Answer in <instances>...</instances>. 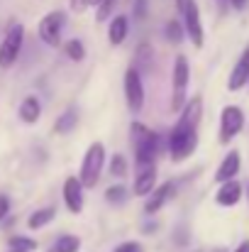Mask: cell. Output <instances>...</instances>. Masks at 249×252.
<instances>
[{
  "mask_svg": "<svg viewBox=\"0 0 249 252\" xmlns=\"http://www.w3.org/2000/svg\"><path fill=\"white\" fill-rule=\"evenodd\" d=\"M200 118H203V100L195 95L193 100H186L181 118L168 135V155L173 162H183L186 157H191L195 152Z\"/></svg>",
  "mask_w": 249,
  "mask_h": 252,
  "instance_id": "6da1fadb",
  "label": "cell"
},
{
  "mask_svg": "<svg viewBox=\"0 0 249 252\" xmlns=\"http://www.w3.org/2000/svg\"><path fill=\"white\" fill-rule=\"evenodd\" d=\"M132 147H135L137 167H154L157 152H159V135L142 123H132Z\"/></svg>",
  "mask_w": 249,
  "mask_h": 252,
  "instance_id": "7a4b0ae2",
  "label": "cell"
},
{
  "mask_svg": "<svg viewBox=\"0 0 249 252\" xmlns=\"http://www.w3.org/2000/svg\"><path fill=\"white\" fill-rule=\"evenodd\" d=\"M103 164H105V147H103V142H93L83 155L81 174H79V181H81L83 189H93L98 184Z\"/></svg>",
  "mask_w": 249,
  "mask_h": 252,
  "instance_id": "3957f363",
  "label": "cell"
},
{
  "mask_svg": "<svg viewBox=\"0 0 249 252\" xmlns=\"http://www.w3.org/2000/svg\"><path fill=\"white\" fill-rule=\"evenodd\" d=\"M188 79H191L188 59H186L183 54H178L176 62H173V74H171V110H173V113H181L183 105H186Z\"/></svg>",
  "mask_w": 249,
  "mask_h": 252,
  "instance_id": "277c9868",
  "label": "cell"
},
{
  "mask_svg": "<svg viewBox=\"0 0 249 252\" xmlns=\"http://www.w3.org/2000/svg\"><path fill=\"white\" fill-rule=\"evenodd\" d=\"M22 42H25V27L20 22H10L7 30H5V37L0 42V66L2 69H10L20 52H22Z\"/></svg>",
  "mask_w": 249,
  "mask_h": 252,
  "instance_id": "5b68a950",
  "label": "cell"
},
{
  "mask_svg": "<svg viewBox=\"0 0 249 252\" xmlns=\"http://www.w3.org/2000/svg\"><path fill=\"white\" fill-rule=\"evenodd\" d=\"M64 22H66V15L61 10H52L47 12L42 20H39V39L49 47H59L61 44V30H64Z\"/></svg>",
  "mask_w": 249,
  "mask_h": 252,
  "instance_id": "8992f818",
  "label": "cell"
},
{
  "mask_svg": "<svg viewBox=\"0 0 249 252\" xmlns=\"http://www.w3.org/2000/svg\"><path fill=\"white\" fill-rule=\"evenodd\" d=\"M245 127V113L237 105H227L220 113V142L227 145L232 137H237Z\"/></svg>",
  "mask_w": 249,
  "mask_h": 252,
  "instance_id": "52a82bcc",
  "label": "cell"
},
{
  "mask_svg": "<svg viewBox=\"0 0 249 252\" xmlns=\"http://www.w3.org/2000/svg\"><path fill=\"white\" fill-rule=\"evenodd\" d=\"M125 98H127V108L132 113H139L144 108V86H142V76L135 69L125 71Z\"/></svg>",
  "mask_w": 249,
  "mask_h": 252,
  "instance_id": "ba28073f",
  "label": "cell"
},
{
  "mask_svg": "<svg viewBox=\"0 0 249 252\" xmlns=\"http://www.w3.org/2000/svg\"><path fill=\"white\" fill-rule=\"evenodd\" d=\"M183 30H186V34L191 37V42H193V47H203V25H200V12H198V5H195V0L186 7V12H183Z\"/></svg>",
  "mask_w": 249,
  "mask_h": 252,
  "instance_id": "9c48e42d",
  "label": "cell"
},
{
  "mask_svg": "<svg viewBox=\"0 0 249 252\" xmlns=\"http://www.w3.org/2000/svg\"><path fill=\"white\" fill-rule=\"evenodd\" d=\"M240 167H242V162H240V152H237V150H230V152L225 155V159L220 162L218 171H215V181H218V184L235 181V176L240 174Z\"/></svg>",
  "mask_w": 249,
  "mask_h": 252,
  "instance_id": "30bf717a",
  "label": "cell"
},
{
  "mask_svg": "<svg viewBox=\"0 0 249 252\" xmlns=\"http://www.w3.org/2000/svg\"><path fill=\"white\" fill-rule=\"evenodd\" d=\"M64 201H66V208L71 213H81L83 211V186L76 176H69L64 181Z\"/></svg>",
  "mask_w": 249,
  "mask_h": 252,
  "instance_id": "8fae6325",
  "label": "cell"
},
{
  "mask_svg": "<svg viewBox=\"0 0 249 252\" xmlns=\"http://www.w3.org/2000/svg\"><path fill=\"white\" fill-rule=\"evenodd\" d=\"M240 198H242V184H240V181L220 184V189H218V193H215V201H218V206H222V208L237 206Z\"/></svg>",
  "mask_w": 249,
  "mask_h": 252,
  "instance_id": "7c38bea8",
  "label": "cell"
},
{
  "mask_svg": "<svg viewBox=\"0 0 249 252\" xmlns=\"http://www.w3.org/2000/svg\"><path fill=\"white\" fill-rule=\"evenodd\" d=\"M154 189H157V164L139 169V174L135 179V186H132L135 196H149Z\"/></svg>",
  "mask_w": 249,
  "mask_h": 252,
  "instance_id": "4fadbf2b",
  "label": "cell"
},
{
  "mask_svg": "<svg viewBox=\"0 0 249 252\" xmlns=\"http://www.w3.org/2000/svg\"><path fill=\"white\" fill-rule=\"evenodd\" d=\"M247 81H249V47L245 49V54L240 57V62L235 64V69L230 74V81H227V88L230 91H240Z\"/></svg>",
  "mask_w": 249,
  "mask_h": 252,
  "instance_id": "5bb4252c",
  "label": "cell"
},
{
  "mask_svg": "<svg viewBox=\"0 0 249 252\" xmlns=\"http://www.w3.org/2000/svg\"><path fill=\"white\" fill-rule=\"evenodd\" d=\"M171 193H173V184H162V186H157L152 193H149V201L144 203V213H157V211H162L166 206V201L171 198Z\"/></svg>",
  "mask_w": 249,
  "mask_h": 252,
  "instance_id": "9a60e30c",
  "label": "cell"
},
{
  "mask_svg": "<svg viewBox=\"0 0 249 252\" xmlns=\"http://www.w3.org/2000/svg\"><path fill=\"white\" fill-rule=\"evenodd\" d=\"M127 30H130V20L125 15H115L108 25V42L112 47H120L127 39Z\"/></svg>",
  "mask_w": 249,
  "mask_h": 252,
  "instance_id": "2e32d148",
  "label": "cell"
},
{
  "mask_svg": "<svg viewBox=\"0 0 249 252\" xmlns=\"http://www.w3.org/2000/svg\"><path fill=\"white\" fill-rule=\"evenodd\" d=\"M39 115H42V103H39V98H37V95H27V98L20 103V118H22V123L34 125V123L39 120Z\"/></svg>",
  "mask_w": 249,
  "mask_h": 252,
  "instance_id": "e0dca14e",
  "label": "cell"
},
{
  "mask_svg": "<svg viewBox=\"0 0 249 252\" xmlns=\"http://www.w3.org/2000/svg\"><path fill=\"white\" fill-rule=\"evenodd\" d=\"M76 125H79V113H76V108H66V110H64V113L56 118L54 132H59V135H66V132H71Z\"/></svg>",
  "mask_w": 249,
  "mask_h": 252,
  "instance_id": "ac0fdd59",
  "label": "cell"
},
{
  "mask_svg": "<svg viewBox=\"0 0 249 252\" xmlns=\"http://www.w3.org/2000/svg\"><path fill=\"white\" fill-rule=\"evenodd\" d=\"M54 216H56V211H54L52 206H47V208H39V211H34V213L29 216V220H27V228H29V230H39V228L49 225V223L54 220Z\"/></svg>",
  "mask_w": 249,
  "mask_h": 252,
  "instance_id": "d6986e66",
  "label": "cell"
},
{
  "mask_svg": "<svg viewBox=\"0 0 249 252\" xmlns=\"http://www.w3.org/2000/svg\"><path fill=\"white\" fill-rule=\"evenodd\" d=\"M79 250H81V238H76V235H61L54 243V248H52V252H79Z\"/></svg>",
  "mask_w": 249,
  "mask_h": 252,
  "instance_id": "ffe728a7",
  "label": "cell"
},
{
  "mask_svg": "<svg viewBox=\"0 0 249 252\" xmlns=\"http://www.w3.org/2000/svg\"><path fill=\"white\" fill-rule=\"evenodd\" d=\"M64 52H66V57L74 59V62H83V59H85V47H83L81 39H69V42L64 44Z\"/></svg>",
  "mask_w": 249,
  "mask_h": 252,
  "instance_id": "44dd1931",
  "label": "cell"
},
{
  "mask_svg": "<svg viewBox=\"0 0 249 252\" xmlns=\"http://www.w3.org/2000/svg\"><path fill=\"white\" fill-rule=\"evenodd\" d=\"M152 62H154L152 49H149L147 44H142V47H139V52H137V64H135L132 69H135V71H139V76H142V69H149V66H152Z\"/></svg>",
  "mask_w": 249,
  "mask_h": 252,
  "instance_id": "7402d4cb",
  "label": "cell"
},
{
  "mask_svg": "<svg viewBox=\"0 0 249 252\" xmlns=\"http://www.w3.org/2000/svg\"><path fill=\"white\" fill-rule=\"evenodd\" d=\"M10 250L32 252V250H37V240H32V238H25V235H15V238H10Z\"/></svg>",
  "mask_w": 249,
  "mask_h": 252,
  "instance_id": "603a6c76",
  "label": "cell"
},
{
  "mask_svg": "<svg viewBox=\"0 0 249 252\" xmlns=\"http://www.w3.org/2000/svg\"><path fill=\"white\" fill-rule=\"evenodd\" d=\"M125 196H127V189L122 184H112L105 189V201H110V203H122Z\"/></svg>",
  "mask_w": 249,
  "mask_h": 252,
  "instance_id": "cb8c5ba5",
  "label": "cell"
},
{
  "mask_svg": "<svg viewBox=\"0 0 249 252\" xmlns=\"http://www.w3.org/2000/svg\"><path fill=\"white\" fill-rule=\"evenodd\" d=\"M110 174H112L115 179H125V176H127V159H125L122 155H115V157L110 159Z\"/></svg>",
  "mask_w": 249,
  "mask_h": 252,
  "instance_id": "d4e9b609",
  "label": "cell"
},
{
  "mask_svg": "<svg viewBox=\"0 0 249 252\" xmlns=\"http://www.w3.org/2000/svg\"><path fill=\"white\" fill-rule=\"evenodd\" d=\"M164 34H166V39H168V42L178 44V42L183 39V25H181V22H176V20H171V22L164 27Z\"/></svg>",
  "mask_w": 249,
  "mask_h": 252,
  "instance_id": "484cf974",
  "label": "cell"
},
{
  "mask_svg": "<svg viewBox=\"0 0 249 252\" xmlns=\"http://www.w3.org/2000/svg\"><path fill=\"white\" fill-rule=\"evenodd\" d=\"M115 2H117V0H100V2H98V12H95V17H98L100 22H105V20L115 12Z\"/></svg>",
  "mask_w": 249,
  "mask_h": 252,
  "instance_id": "4316f807",
  "label": "cell"
},
{
  "mask_svg": "<svg viewBox=\"0 0 249 252\" xmlns=\"http://www.w3.org/2000/svg\"><path fill=\"white\" fill-rule=\"evenodd\" d=\"M112 252H142V245H139V243H135V240H130V243L117 245Z\"/></svg>",
  "mask_w": 249,
  "mask_h": 252,
  "instance_id": "83f0119b",
  "label": "cell"
},
{
  "mask_svg": "<svg viewBox=\"0 0 249 252\" xmlns=\"http://www.w3.org/2000/svg\"><path fill=\"white\" fill-rule=\"evenodd\" d=\"M90 5V0H69V7L76 12V15H81V12H85V7Z\"/></svg>",
  "mask_w": 249,
  "mask_h": 252,
  "instance_id": "f1b7e54d",
  "label": "cell"
},
{
  "mask_svg": "<svg viewBox=\"0 0 249 252\" xmlns=\"http://www.w3.org/2000/svg\"><path fill=\"white\" fill-rule=\"evenodd\" d=\"M144 15H147V0H137V2H135V17L142 20Z\"/></svg>",
  "mask_w": 249,
  "mask_h": 252,
  "instance_id": "f546056e",
  "label": "cell"
},
{
  "mask_svg": "<svg viewBox=\"0 0 249 252\" xmlns=\"http://www.w3.org/2000/svg\"><path fill=\"white\" fill-rule=\"evenodd\" d=\"M7 211H10V198L7 196H0V220L7 216Z\"/></svg>",
  "mask_w": 249,
  "mask_h": 252,
  "instance_id": "4dcf8cb0",
  "label": "cell"
},
{
  "mask_svg": "<svg viewBox=\"0 0 249 252\" xmlns=\"http://www.w3.org/2000/svg\"><path fill=\"white\" fill-rule=\"evenodd\" d=\"M191 2H193V0H176V10L183 15V12H186V7H188Z\"/></svg>",
  "mask_w": 249,
  "mask_h": 252,
  "instance_id": "1f68e13d",
  "label": "cell"
},
{
  "mask_svg": "<svg viewBox=\"0 0 249 252\" xmlns=\"http://www.w3.org/2000/svg\"><path fill=\"white\" fill-rule=\"evenodd\" d=\"M230 5H232L235 10H242V7L247 5V0H230Z\"/></svg>",
  "mask_w": 249,
  "mask_h": 252,
  "instance_id": "d6a6232c",
  "label": "cell"
},
{
  "mask_svg": "<svg viewBox=\"0 0 249 252\" xmlns=\"http://www.w3.org/2000/svg\"><path fill=\"white\" fill-rule=\"evenodd\" d=\"M235 252H249V240H245V243H242V245H240Z\"/></svg>",
  "mask_w": 249,
  "mask_h": 252,
  "instance_id": "836d02e7",
  "label": "cell"
},
{
  "mask_svg": "<svg viewBox=\"0 0 249 252\" xmlns=\"http://www.w3.org/2000/svg\"><path fill=\"white\" fill-rule=\"evenodd\" d=\"M90 2H95V5H98V2H100V0H90Z\"/></svg>",
  "mask_w": 249,
  "mask_h": 252,
  "instance_id": "e575fe53",
  "label": "cell"
},
{
  "mask_svg": "<svg viewBox=\"0 0 249 252\" xmlns=\"http://www.w3.org/2000/svg\"><path fill=\"white\" fill-rule=\"evenodd\" d=\"M213 252H225V250H213Z\"/></svg>",
  "mask_w": 249,
  "mask_h": 252,
  "instance_id": "d590c367",
  "label": "cell"
},
{
  "mask_svg": "<svg viewBox=\"0 0 249 252\" xmlns=\"http://www.w3.org/2000/svg\"><path fill=\"white\" fill-rule=\"evenodd\" d=\"M7 252H17V250H7Z\"/></svg>",
  "mask_w": 249,
  "mask_h": 252,
  "instance_id": "8d00e7d4",
  "label": "cell"
},
{
  "mask_svg": "<svg viewBox=\"0 0 249 252\" xmlns=\"http://www.w3.org/2000/svg\"><path fill=\"white\" fill-rule=\"evenodd\" d=\"M247 196H249V191H247Z\"/></svg>",
  "mask_w": 249,
  "mask_h": 252,
  "instance_id": "74e56055",
  "label": "cell"
}]
</instances>
